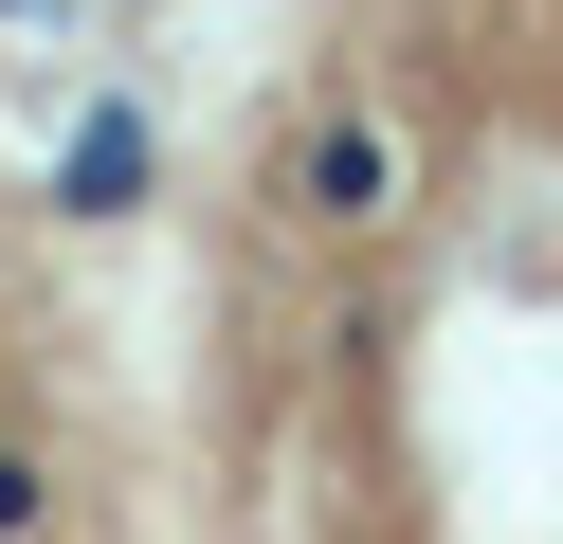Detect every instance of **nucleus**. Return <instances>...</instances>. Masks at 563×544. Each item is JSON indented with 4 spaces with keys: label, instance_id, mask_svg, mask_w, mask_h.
Returning a JSON list of instances; mask_svg holds the SVG:
<instances>
[{
    "label": "nucleus",
    "instance_id": "f257e3e1",
    "mask_svg": "<svg viewBox=\"0 0 563 544\" xmlns=\"http://www.w3.org/2000/svg\"><path fill=\"white\" fill-rule=\"evenodd\" d=\"M200 544H563V0H309L200 164Z\"/></svg>",
    "mask_w": 563,
    "mask_h": 544
},
{
    "label": "nucleus",
    "instance_id": "f03ea898",
    "mask_svg": "<svg viewBox=\"0 0 563 544\" xmlns=\"http://www.w3.org/2000/svg\"><path fill=\"white\" fill-rule=\"evenodd\" d=\"M0 544H74V454H55V363L19 273H0Z\"/></svg>",
    "mask_w": 563,
    "mask_h": 544
}]
</instances>
